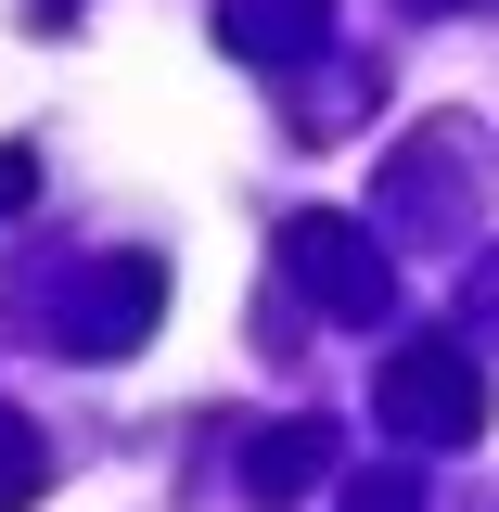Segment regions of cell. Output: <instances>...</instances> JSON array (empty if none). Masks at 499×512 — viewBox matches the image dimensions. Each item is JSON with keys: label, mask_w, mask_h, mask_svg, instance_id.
<instances>
[{"label": "cell", "mask_w": 499, "mask_h": 512, "mask_svg": "<svg viewBox=\"0 0 499 512\" xmlns=\"http://www.w3.org/2000/svg\"><path fill=\"white\" fill-rule=\"evenodd\" d=\"M384 423H397L410 448H474L487 436V359H474L461 333L397 346V359H384Z\"/></svg>", "instance_id": "6da1fadb"}, {"label": "cell", "mask_w": 499, "mask_h": 512, "mask_svg": "<svg viewBox=\"0 0 499 512\" xmlns=\"http://www.w3.org/2000/svg\"><path fill=\"white\" fill-rule=\"evenodd\" d=\"M282 269H295L333 320H384L397 308V269H384V244L359 218H295V231H282Z\"/></svg>", "instance_id": "3957f363"}, {"label": "cell", "mask_w": 499, "mask_h": 512, "mask_svg": "<svg viewBox=\"0 0 499 512\" xmlns=\"http://www.w3.org/2000/svg\"><path fill=\"white\" fill-rule=\"evenodd\" d=\"M64 13H77V0H39V26H64Z\"/></svg>", "instance_id": "9c48e42d"}, {"label": "cell", "mask_w": 499, "mask_h": 512, "mask_svg": "<svg viewBox=\"0 0 499 512\" xmlns=\"http://www.w3.org/2000/svg\"><path fill=\"white\" fill-rule=\"evenodd\" d=\"M26 500H52V436L26 410H0V512H26Z\"/></svg>", "instance_id": "8992f818"}, {"label": "cell", "mask_w": 499, "mask_h": 512, "mask_svg": "<svg viewBox=\"0 0 499 512\" xmlns=\"http://www.w3.org/2000/svg\"><path fill=\"white\" fill-rule=\"evenodd\" d=\"M154 320H167V269H154V256H90V269L52 295L64 359H128Z\"/></svg>", "instance_id": "7a4b0ae2"}, {"label": "cell", "mask_w": 499, "mask_h": 512, "mask_svg": "<svg viewBox=\"0 0 499 512\" xmlns=\"http://www.w3.org/2000/svg\"><path fill=\"white\" fill-rule=\"evenodd\" d=\"M487 308H499V269H487Z\"/></svg>", "instance_id": "8fae6325"}, {"label": "cell", "mask_w": 499, "mask_h": 512, "mask_svg": "<svg viewBox=\"0 0 499 512\" xmlns=\"http://www.w3.org/2000/svg\"><path fill=\"white\" fill-rule=\"evenodd\" d=\"M423 13H474V0H423Z\"/></svg>", "instance_id": "30bf717a"}, {"label": "cell", "mask_w": 499, "mask_h": 512, "mask_svg": "<svg viewBox=\"0 0 499 512\" xmlns=\"http://www.w3.org/2000/svg\"><path fill=\"white\" fill-rule=\"evenodd\" d=\"M320 461H333V423H320V410H308V423H269V436H256V461H244V500L282 512V500L320 474Z\"/></svg>", "instance_id": "5b68a950"}, {"label": "cell", "mask_w": 499, "mask_h": 512, "mask_svg": "<svg viewBox=\"0 0 499 512\" xmlns=\"http://www.w3.org/2000/svg\"><path fill=\"white\" fill-rule=\"evenodd\" d=\"M320 26H333V0H218V39L244 64H295L320 52Z\"/></svg>", "instance_id": "277c9868"}, {"label": "cell", "mask_w": 499, "mask_h": 512, "mask_svg": "<svg viewBox=\"0 0 499 512\" xmlns=\"http://www.w3.org/2000/svg\"><path fill=\"white\" fill-rule=\"evenodd\" d=\"M39 205V154H0V218H26Z\"/></svg>", "instance_id": "ba28073f"}, {"label": "cell", "mask_w": 499, "mask_h": 512, "mask_svg": "<svg viewBox=\"0 0 499 512\" xmlns=\"http://www.w3.org/2000/svg\"><path fill=\"white\" fill-rule=\"evenodd\" d=\"M346 512H423V487H410V474H359V487H346Z\"/></svg>", "instance_id": "52a82bcc"}]
</instances>
